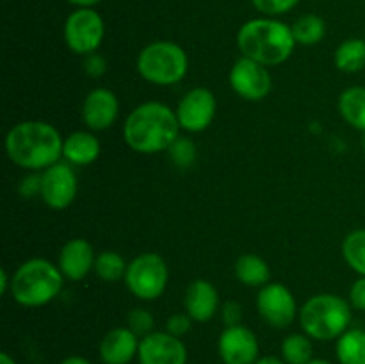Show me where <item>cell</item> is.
<instances>
[{
  "label": "cell",
  "instance_id": "obj_11",
  "mask_svg": "<svg viewBox=\"0 0 365 364\" xmlns=\"http://www.w3.org/2000/svg\"><path fill=\"white\" fill-rule=\"evenodd\" d=\"M217 100L209 88H192L178 102L175 114L182 131L203 132L216 118Z\"/></svg>",
  "mask_w": 365,
  "mask_h": 364
},
{
  "label": "cell",
  "instance_id": "obj_21",
  "mask_svg": "<svg viewBox=\"0 0 365 364\" xmlns=\"http://www.w3.org/2000/svg\"><path fill=\"white\" fill-rule=\"evenodd\" d=\"M337 109L346 123L365 132V86H351L344 89L339 95Z\"/></svg>",
  "mask_w": 365,
  "mask_h": 364
},
{
  "label": "cell",
  "instance_id": "obj_4",
  "mask_svg": "<svg viewBox=\"0 0 365 364\" xmlns=\"http://www.w3.org/2000/svg\"><path fill=\"white\" fill-rule=\"evenodd\" d=\"M64 275L59 266L43 257L25 261L11 278V295L21 307H43L59 296Z\"/></svg>",
  "mask_w": 365,
  "mask_h": 364
},
{
  "label": "cell",
  "instance_id": "obj_24",
  "mask_svg": "<svg viewBox=\"0 0 365 364\" xmlns=\"http://www.w3.org/2000/svg\"><path fill=\"white\" fill-rule=\"evenodd\" d=\"M282 359L285 364H309L314 359V345L312 338L305 332H294V334L285 335L280 346Z\"/></svg>",
  "mask_w": 365,
  "mask_h": 364
},
{
  "label": "cell",
  "instance_id": "obj_13",
  "mask_svg": "<svg viewBox=\"0 0 365 364\" xmlns=\"http://www.w3.org/2000/svg\"><path fill=\"white\" fill-rule=\"evenodd\" d=\"M259 339L246 325L225 327L217 339V353L223 364H255L259 359Z\"/></svg>",
  "mask_w": 365,
  "mask_h": 364
},
{
  "label": "cell",
  "instance_id": "obj_2",
  "mask_svg": "<svg viewBox=\"0 0 365 364\" xmlns=\"http://www.w3.org/2000/svg\"><path fill=\"white\" fill-rule=\"evenodd\" d=\"M175 109L163 102L139 103L128 113L123 123V139L130 150L138 153H159L170 150V146L180 136Z\"/></svg>",
  "mask_w": 365,
  "mask_h": 364
},
{
  "label": "cell",
  "instance_id": "obj_35",
  "mask_svg": "<svg viewBox=\"0 0 365 364\" xmlns=\"http://www.w3.org/2000/svg\"><path fill=\"white\" fill-rule=\"evenodd\" d=\"M84 70L88 71L91 77H102V75L107 71V61L96 52L89 54V56H86Z\"/></svg>",
  "mask_w": 365,
  "mask_h": 364
},
{
  "label": "cell",
  "instance_id": "obj_18",
  "mask_svg": "<svg viewBox=\"0 0 365 364\" xmlns=\"http://www.w3.org/2000/svg\"><path fill=\"white\" fill-rule=\"evenodd\" d=\"M185 313L192 318V321L205 323L210 321L220 310V295L212 282L205 278H196L185 288L184 293Z\"/></svg>",
  "mask_w": 365,
  "mask_h": 364
},
{
  "label": "cell",
  "instance_id": "obj_32",
  "mask_svg": "<svg viewBox=\"0 0 365 364\" xmlns=\"http://www.w3.org/2000/svg\"><path fill=\"white\" fill-rule=\"evenodd\" d=\"M39 193H41V171H32L27 177L21 178L20 195L24 196V198L39 196Z\"/></svg>",
  "mask_w": 365,
  "mask_h": 364
},
{
  "label": "cell",
  "instance_id": "obj_5",
  "mask_svg": "<svg viewBox=\"0 0 365 364\" xmlns=\"http://www.w3.org/2000/svg\"><path fill=\"white\" fill-rule=\"evenodd\" d=\"M299 325L309 338L316 341L339 339L351 328L353 307L349 300L334 293H319L307 300L299 309Z\"/></svg>",
  "mask_w": 365,
  "mask_h": 364
},
{
  "label": "cell",
  "instance_id": "obj_16",
  "mask_svg": "<svg viewBox=\"0 0 365 364\" xmlns=\"http://www.w3.org/2000/svg\"><path fill=\"white\" fill-rule=\"evenodd\" d=\"M95 261L96 253L93 250L91 243L82 238H73L68 239L61 246L57 266H59L64 278L71 282H78L88 277L91 271H95Z\"/></svg>",
  "mask_w": 365,
  "mask_h": 364
},
{
  "label": "cell",
  "instance_id": "obj_3",
  "mask_svg": "<svg viewBox=\"0 0 365 364\" xmlns=\"http://www.w3.org/2000/svg\"><path fill=\"white\" fill-rule=\"evenodd\" d=\"M235 41L241 56L267 68L285 63L298 45L291 25L271 16L253 18L242 24Z\"/></svg>",
  "mask_w": 365,
  "mask_h": 364
},
{
  "label": "cell",
  "instance_id": "obj_7",
  "mask_svg": "<svg viewBox=\"0 0 365 364\" xmlns=\"http://www.w3.org/2000/svg\"><path fill=\"white\" fill-rule=\"evenodd\" d=\"M170 280V270L163 256L155 252H145L135 256L128 263L125 273V285L139 300L152 302L163 296Z\"/></svg>",
  "mask_w": 365,
  "mask_h": 364
},
{
  "label": "cell",
  "instance_id": "obj_20",
  "mask_svg": "<svg viewBox=\"0 0 365 364\" xmlns=\"http://www.w3.org/2000/svg\"><path fill=\"white\" fill-rule=\"evenodd\" d=\"M235 278L248 288H264L271 280L269 264L255 253H245L235 261Z\"/></svg>",
  "mask_w": 365,
  "mask_h": 364
},
{
  "label": "cell",
  "instance_id": "obj_33",
  "mask_svg": "<svg viewBox=\"0 0 365 364\" xmlns=\"http://www.w3.org/2000/svg\"><path fill=\"white\" fill-rule=\"evenodd\" d=\"M221 320H223L225 327H235V325L242 323V307L237 302L230 300V302L223 303L221 307Z\"/></svg>",
  "mask_w": 365,
  "mask_h": 364
},
{
  "label": "cell",
  "instance_id": "obj_17",
  "mask_svg": "<svg viewBox=\"0 0 365 364\" xmlns=\"http://www.w3.org/2000/svg\"><path fill=\"white\" fill-rule=\"evenodd\" d=\"M141 338L128 327H116L107 332L98 346L100 359L103 364H130L138 359Z\"/></svg>",
  "mask_w": 365,
  "mask_h": 364
},
{
  "label": "cell",
  "instance_id": "obj_14",
  "mask_svg": "<svg viewBox=\"0 0 365 364\" xmlns=\"http://www.w3.org/2000/svg\"><path fill=\"white\" fill-rule=\"evenodd\" d=\"M138 360L139 364H187V348L182 338L166 330H153L141 338Z\"/></svg>",
  "mask_w": 365,
  "mask_h": 364
},
{
  "label": "cell",
  "instance_id": "obj_8",
  "mask_svg": "<svg viewBox=\"0 0 365 364\" xmlns=\"http://www.w3.org/2000/svg\"><path fill=\"white\" fill-rule=\"evenodd\" d=\"M64 43L78 56H89L100 49L106 36V24L93 7H77L64 21Z\"/></svg>",
  "mask_w": 365,
  "mask_h": 364
},
{
  "label": "cell",
  "instance_id": "obj_40",
  "mask_svg": "<svg viewBox=\"0 0 365 364\" xmlns=\"http://www.w3.org/2000/svg\"><path fill=\"white\" fill-rule=\"evenodd\" d=\"M0 364H16V360H14L7 352H2L0 353Z\"/></svg>",
  "mask_w": 365,
  "mask_h": 364
},
{
  "label": "cell",
  "instance_id": "obj_29",
  "mask_svg": "<svg viewBox=\"0 0 365 364\" xmlns=\"http://www.w3.org/2000/svg\"><path fill=\"white\" fill-rule=\"evenodd\" d=\"M153 325H155V318L150 313L148 309H143V307H135L128 313L127 316V327L134 332L139 338H145V335L152 334Z\"/></svg>",
  "mask_w": 365,
  "mask_h": 364
},
{
  "label": "cell",
  "instance_id": "obj_31",
  "mask_svg": "<svg viewBox=\"0 0 365 364\" xmlns=\"http://www.w3.org/2000/svg\"><path fill=\"white\" fill-rule=\"evenodd\" d=\"M192 327V318L189 316L187 313H177L171 314L166 320V328L164 330L170 332L171 335H177V338H182V335L187 334Z\"/></svg>",
  "mask_w": 365,
  "mask_h": 364
},
{
  "label": "cell",
  "instance_id": "obj_25",
  "mask_svg": "<svg viewBox=\"0 0 365 364\" xmlns=\"http://www.w3.org/2000/svg\"><path fill=\"white\" fill-rule=\"evenodd\" d=\"M291 29L296 43L303 46L317 45L327 36V24L317 14H303L291 25Z\"/></svg>",
  "mask_w": 365,
  "mask_h": 364
},
{
  "label": "cell",
  "instance_id": "obj_6",
  "mask_svg": "<svg viewBox=\"0 0 365 364\" xmlns=\"http://www.w3.org/2000/svg\"><path fill=\"white\" fill-rule=\"evenodd\" d=\"M138 74L153 86H173L184 81L189 70V57L180 45L159 39L139 52L135 61Z\"/></svg>",
  "mask_w": 365,
  "mask_h": 364
},
{
  "label": "cell",
  "instance_id": "obj_1",
  "mask_svg": "<svg viewBox=\"0 0 365 364\" xmlns=\"http://www.w3.org/2000/svg\"><path fill=\"white\" fill-rule=\"evenodd\" d=\"M64 138L48 121L27 120L13 125L6 134V153L16 166L43 171L63 157Z\"/></svg>",
  "mask_w": 365,
  "mask_h": 364
},
{
  "label": "cell",
  "instance_id": "obj_37",
  "mask_svg": "<svg viewBox=\"0 0 365 364\" xmlns=\"http://www.w3.org/2000/svg\"><path fill=\"white\" fill-rule=\"evenodd\" d=\"M59 364H91V363L82 355H70V357H64Z\"/></svg>",
  "mask_w": 365,
  "mask_h": 364
},
{
  "label": "cell",
  "instance_id": "obj_10",
  "mask_svg": "<svg viewBox=\"0 0 365 364\" xmlns=\"http://www.w3.org/2000/svg\"><path fill=\"white\" fill-rule=\"evenodd\" d=\"M228 82L235 95L248 102H260L273 89V79L264 64L241 56L228 74Z\"/></svg>",
  "mask_w": 365,
  "mask_h": 364
},
{
  "label": "cell",
  "instance_id": "obj_28",
  "mask_svg": "<svg viewBox=\"0 0 365 364\" xmlns=\"http://www.w3.org/2000/svg\"><path fill=\"white\" fill-rule=\"evenodd\" d=\"M170 157L178 168H189L196 161V145L189 138H180L170 146Z\"/></svg>",
  "mask_w": 365,
  "mask_h": 364
},
{
  "label": "cell",
  "instance_id": "obj_26",
  "mask_svg": "<svg viewBox=\"0 0 365 364\" xmlns=\"http://www.w3.org/2000/svg\"><path fill=\"white\" fill-rule=\"evenodd\" d=\"M342 257L355 273L365 277V228H356L346 236L342 241Z\"/></svg>",
  "mask_w": 365,
  "mask_h": 364
},
{
  "label": "cell",
  "instance_id": "obj_39",
  "mask_svg": "<svg viewBox=\"0 0 365 364\" xmlns=\"http://www.w3.org/2000/svg\"><path fill=\"white\" fill-rule=\"evenodd\" d=\"M66 2L73 4L77 7H95L96 4H100L102 0H66Z\"/></svg>",
  "mask_w": 365,
  "mask_h": 364
},
{
  "label": "cell",
  "instance_id": "obj_12",
  "mask_svg": "<svg viewBox=\"0 0 365 364\" xmlns=\"http://www.w3.org/2000/svg\"><path fill=\"white\" fill-rule=\"evenodd\" d=\"M78 191L77 173L66 161L52 164L41 171V196L43 202L53 211H63L73 203Z\"/></svg>",
  "mask_w": 365,
  "mask_h": 364
},
{
  "label": "cell",
  "instance_id": "obj_27",
  "mask_svg": "<svg viewBox=\"0 0 365 364\" xmlns=\"http://www.w3.org/2000/svg\"><path fill=\"white\" fill-rule=\"evenodd\" d=\"M127 261L123 256L113 250H106L96 256L95 261V273L96 277L102 278L103 282H118L125 280V273H127Z\"/></svg>",
  "mask_w": 365,
  "mask_h": 364
},
{
  "label": "cell",
  "instance_id": "obj_41",
  "mask_svg": "<svg viewBox=\"0 0 365 364\" xmlns=\"http://www.w3.org/2000/svg\"><path fill=\"white\" fill-rule=\"evenodd\" d=\"M309 364H331V363H328L327 359H312Z\"/></svg>",
  "mask_w": 365,
  "mask_h": 364
},
{
  "label": "cell",
  "instance_id": "obj_30",
  "mask_svg": "<svg viewBox=\"0 0 365 364\" xmlns=\"http://www.w3.org/2000/svg\"><path fill=\"white\" fill-rule=\"evenodd\" d=\"M299 0H252L253 7L264 16H280L298 6Z\"/></svg>",
  "mask_w": 365,
  "mask_h": 364
},
{
  "label": "cell",
  "instance_id": "obj_38",
  "mask_svg": "<svg viewBox=\"0 0 365 364\" xmlns=\"http://www.w3.org/2000/svg\"><path fill=\"white\" fill-rule=\"evenodd\" d=\"M255 364H285V360L282 359V357L266 355V357H259Z\"/></svg>",
  "mask_w": 365,
  "mask_h": 364
},
{
  "label": "cell",
  "instance_id": "obj_34",
  "mask_svg": "<svg viewBox=\"0 0 365 364\" xmlns=\"http://www.w3.org/2000/svg\"><path fill=\"white\" fill-rule=\"evenodd\" d=\"M348 300L353 309L365 313V277H359L353 282L351 288H349Z\"/></svg>",
  "mask_w": 365,
  "mask_h": 364
},
{
  "label": "cell",
  "instance_id": "obj_22",
  "mask_svg": "<svg viewBox=\"0 0 365 364\" xmlns=\"http://www.w3.org/2000/svg\"><path fill=\"white\" fill-rule=\"evenodd\" d=\"M339 364H365V330L348 328L335 343Z\"/></svg>",
  "mask_w": 365,
  "mask_h": 364
},
{
  "label": "cell",
  "instance_id": "obj_36",
  "mask_svg": "<svg viewBox=\"0 0 365 364\" xmlns=\"http://www.w3.org/2000/svg\"><path fill=\"white\" fill-rule=\"evenodd\" d=\"M11 278L13 277H9L6 268H2V270H0V295L11 293Z\"/></svg>",
  "mask_w": 365,
  "mask_h": 364
},
{
  "label": "cell",
  "instance_id": "obj_19",
  "mask_svg": "<svg viewBox=\"0 0 365 364\" xmlns=\"http://www.w3.org/2000/svg\"><path fill=\"white\" fill-rule=\"evenodd\" d=\"M98 138L91 131H75L64 138L63 159L71 166H88L100 157Z\"/></svg>",
  "mask_w": 365,
  "mask_h": 364
},
{
  "label": "cell",
  "instance_id": "obj_15",
  "mask_svg": "<svg viewBox=\"0 0 365 364\" xmlns=\"http://www.w3.org/2000/svg\"><path fill=\"white\" fill-rule=\"evenodd\" d=\"M82 121L93 132H102L113 127L120 116V100L109 88H95L82 102Z\"/></svg>",
  "mask_w": 365,
  "mask_h": 364
},
{
  "label": "cell",
  "instance_id": "obj_23",
  "mask_svg": "<svg viewBox=\"0 0 365 364\" xmlns=\"http://www.w3.org/2000/svg\"><path fill=\"white\" fill-rule=\"evenodd\" d=\"M334 63L344 74H359L365 68V38H349L337 46Z\"/></svg>",
  "mask_w": 365,
  "mask_h": 364
},
{
  "label": "cell",
  "instance_id": "obj_9",
  "mask_svg": "<svg viewBox=\"0 0 365 364\" xmlns=\"http://www.w3.org/2000/svg\"><path fill=\"white\" fill-rule=\"evenodd\" d=\"M255 303L264 323L278 330L294 323L299 314L294 295L280 282H269L260 288Z\"/></svg>",
  "mask_w": 365,
  "mask_h": 364
}]
</instances>
